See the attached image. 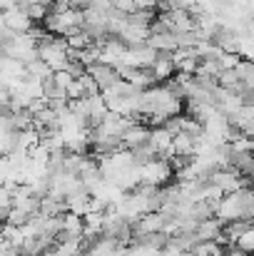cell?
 <instances>
[{"mask_svg":"<svg viewBox=\"0 0 254 256\" xmlns=\"http://www.w3.org/2000/svg\"><path fill=\"white\" fill-rule=\"evenodd\" d=\"M174 176V167L167 157H157L147 164H142V182L145 184H155V186H165L169 179Z\"/></svg>","mask_w":254,"mask_h":256,"instance_id":"1","label":"cell"},{"mask_svg":"<svg viewBox=\"0 0 254 256\" xmlns=\"http://www.w3.org/2000/svg\"><path fill=\"white\" fill-rule=\"evenodd\" d=\"M3 25H8V28H13L15 32H30L33 28H35V20L20 8V2L15 5V8H10V10H3Z\"/></svg>","mask_w":254,"mask_h":256,"instance_id":"2","label":"cell"},{"mask_svg":"<svg viewBox=\"0 0 254 256\" xmlns=\"http://www.w3.org/2000/svg\"><path fill=\"white\" fill-rule=\"evenodd\" d=\"M87 72L95 78V82L100 85V90H110L115 82H120V80H122L120 70H117L115 65H107V62H95V65H90V68H87Z\"/></svg>","mask_w":254,"mask_h":256,"instance_id":"3","label":"cell"},{"mask_svg":"<svg viewBox=\"0 0 254 256\" xmlns=\"http://www.w3.org/2000/svg\"><path fill=\"white\" fill-rule=\"evenodd\" d=\"M165 224H167V219H165L162 212H147L145 216H140L135 222V239L147 236V234H155V232H162Z\"/></svg>","mask_w":254,"mask_h":256,"instance_id":"4","label":"cell"},{"mask_svg":"<svg viewBox=\"0 0 254 256\" xmlns=\"http://www.w3.org/2000/svg\"><path fill=\"white\" fill-rule=\"evenodd\" d=\"M150 132H152V130H150L145 122L130 124V127L125 130V134H122V147H125V150H135V147L145 144V142L150 140Z\"/></svg>","mask_w":254,"mask_h":256,"instance_id":"5","label":"cell"},{"mask_svg":"<svg viewBox=\"0 0 254 256\" xmlns=\"http://www.w3.org/2000/svg\"><path fill=\"white\" fill-rule=\"evenodd\" d=\"M63 232L70 234V236H83L85 219L78 212H65V214H63Z\"/></svg>","mask_w":254,"mask_h":256,"instance_id":"6","label":"cell"},{"mask_svg":"<svg viewBox=\"0 0 254 256\" xmlns=\"http://www.w3.org/2000/svg\"><path fill=\"white\" fill-rule=\"evenodd\" d=\"M237 246H239V249H244L247 254H254V224L244 232V234H242V236H239Z\"/></svg>","mask_w":254,"mask_h":256,"instance_id":"7","label":"cell"},{"mask_svg":"<svg viewBox=\"0 0 254 256\" xmlns=\"http://www.w3.org/2000/svg\"><path fill=\"white\" fill-rule=\"evenodd\" d=\"M239 130H242L247 137H252V140H254V117H252V120H247V122H242V127H239Z\"/></svg>","mask_w":254,"mask_h":256,"instance_id":"8","label":"cell"},{"mask_svg":"<svg viewBox=\"0 0 254 256\" xmlns=\"http://www.w3.org/2000/svg\"><path fill=\"white\" fill-rule=\"evenodd\" d=\"M40 256H63V254H60V249H58V244H55V246H48L45 252H40Z\"/></svg>","mask_w":254,"mask_h":256,"instance_id":"9","label":"cell"}]
</instances>
